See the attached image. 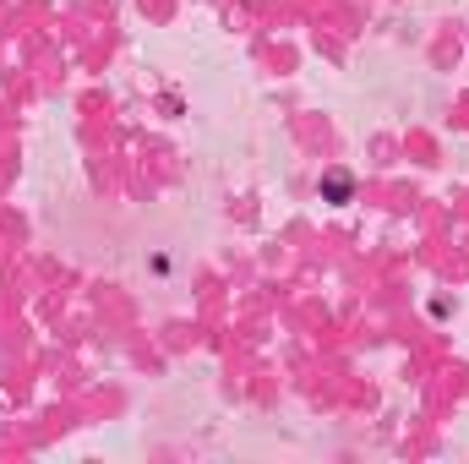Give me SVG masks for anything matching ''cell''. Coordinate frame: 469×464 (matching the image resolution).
I'll list each match as a JSON object with an SVG mask.
<instances>
[{
    "label": "cell",
    "instance_id": "obj_1",
    "mask_svg": "<svg viewBox=\"0 0 469 464\" xmlns=\"http://www.w3.org/2000/svg\"><path fill=\"white\" fill-rule=\"evenodd\" d=\"M349 191H355V180H349L344 169H333V175H322V197H327V202H349Z\"/></svg>",
    "mask_w": 469,
    "mask_h": 464
}]
</instances>
